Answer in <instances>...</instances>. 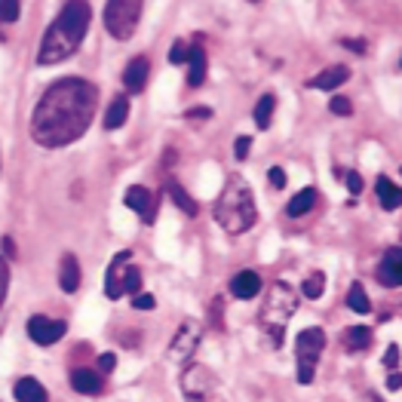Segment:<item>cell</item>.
<instances>
[{"label":"cell","instance_id":"e0dca14e","mask_svg":"<svg viewBox=\"0 0 402 402\" xmlns=\"http://www.w3.org/2000/svg\"><path fill=\"white\" fill-rule=\"evenodd\" d=\"M347 77H350V68L347 65H335V68H326L323 74H316L313 80H307V86H311V89H323V92H332V89H338L341 84H347Z\"/></svg>","mask_w":402,"mask_h":402},{"label":"cell","instance_id":"603a6c76","mask_svg":"<svg viewBox=\"0 0 402 402\" xmlns=\"http://www.w3.org/2000/svg\"><path fill=\"white\" fill-rule=\"evenodd\" d=\"M166 194H169V197H172V203L179 206V209H181L184 215H191V218H194V215L200 212V209H197V200H194L191 194L181 188L179 181H169V184H166Z\"/></svg>","mask_w":402,"mask_h":402},{"label":"cell","instance_id":"60d3db41","mask_svg":"<svg viewBox=\"0 0 402 402\" xmlns=\"http://www.w3.org/2000/svg\"><path fill=\"white\" fill-rule=\"evenodd\" d=\"M341 44H344L347 49H353V53H366V44H363V40H341Z\"/></svg>","mask_w":402,"mask_h":402},{"label":"cell","instance_id":"b9f144b4","mask_svg":"<svg viewBox=\"0 0 402 402\" xmlns=\"http://www.w3.org/2000/svg\"><path fill=\"white\" fill-rule=\"evenodd\" d=\"M188 117H212V111L209 108H194V111H188Z\"/></svg>","mask_w":402,"mask_h":402},{"label":"cell","instance_id":"7a4b0ae2","mask_svg":"<svg viewBox=\"0 0 402 402\" xmlns=\"http://www.w3.org/2000/svg\"><path fill=\"white\" fill-rule=\"evenodd\" d=\"M92 22V9L86 0H65L61 13L53 19V25L46 28L44 44L37 49V65H59V61L71 59L84 44L86 31Z\"/></svg>","mask_w":402,"mask_h":402},{"label":"cell","instance_id":"ab89813d","mask_svg":"<svg viewBox=\"0 0 402 402\" xmlns=\"http://www.w3.org/2000/svg\"><path fill=\"white\" fill-rule=\"evenodd\" d=\"M0 246H4V252H6V255H4V258L9 261V255H16V243H13V240H9V236H4V240H0Z\"/></svg>","mask_w":402,"mask_h":402},{"label":"cell","instance_id":"44dd1931","mask_svg":"<svg viewBox=\"0 0 402 402\" xmlns=\"http://www.w3.org/2000/svg\"><path fill=\"white\" fill-rule=\"evenodd\" d=\"M375 191H378V200L384 209H399L402 206V188H396L387 175H381V179L375 181Z\"/></svg>","mask_w":402,"mask_h":402},{"label":"cell","instance_id":"f1b7e54d","mask_svg":"<svg viewBox=\"0 0 402 402\" xmlns=\"http://www.w3.org/2000/svg\"><path fill=\"white\" fill-rule=\"evenodd\" d=\"M139 288H141V271H139V267L136 264H132L129 267V271H126V283H123V295H139Z\"/></svg>","mask_w":402,"mask_h":402},{"label":"cell","instance_id":"30bf717a","mask_svg":"<svg viewBox=\"0 0 402 402\" xmlns=\"http://www.w3.org/2000/svg\"><path fill=\"white\" fill-rule=\"evenodd\" d=\"M132 267V252H117L114 261H111L108 273H105V295L111 298V301H117V298L123 295V283H126V271Z\"/></svg>","mask_w":402,"mask_h":402},{"label":"cell","instance_id":"6da1fadb","mask_svg":"<svg viewBox=\"0 0 402 402\" xmlns=\"http://www.w3.org/2000/svg\"><path fill=\"white\" fill-rule=\"evenodd\" d=\"M99 108V89L84 77H61L49 84L31 114V139L40 148H65L89 129Z\"/></svg>","mask_w":402,"mask_h":402},{"label":"cell","instance_id":"52a82bcc","mask_svg":"<svg viewBox=\"0 0 402 402\" xmlns=\"http://www.w3.org/2000/svg\"><path fill=\"white\" fill-rule=\"evenodd\" d=\"M203 338V326L194 323V319H184V323L179 326V332H175L172 344H169V356L175 359V363H188V359L194 356V350H197Z\"/></svg>","mask_w":402,"mask_h":402},{"label":"cell","instance_id":"836d02e7","mask_svg":"<svg viewBox=\"0 0 402 402\" xmlns=\"http://www.w3.org/2000/svg\"><path fill=\"white\" fill-rule=\"evenodd\" d=\"M249 148H252V139H249V136H240V139H236V144H233L236 160H246V157H249Z\"/></svg>","mask_w":402,"mask_h":402},{"label":"cell","instance_id":"1f68e13d","mask_svg":"<svg viewBox=\"0 0 402 402\" xmlns=\"http://www.w3.org/2000/svg\"><path fill=\"white\" fill-rule=\"evenodd\" d=\"M169 61H172V65H184V61H188V44H184V40H175V44H172Z\"/></svg>","mask_w":402,"mask_h":402},{"label":"cell","instance_id":"5b68a950","mask_svg":"<svg viewBox=\"0 0 402 402\" xmlns=\"http://www.w3.org/2000/svg\"><path fill=\"white\" fill-rule=\"evenodd\" d=\"M144 0H108L105 4V31L114 40H129L141 22Z\"/></svg>","mask_w":402,"mask_h":402},{"label":"cell","instance_id":"3957f363","mask_svg":"<svg viewBox=\"0 0 402 402\" xmlns=\"http://www.w3.org/2000/svg\"><path fill=\"white\" fill-rule=\"evenodd\" d=\"M258 218V209H255V197L252 188L243 179H231L224 184L221 197L215 200V221L221 224L228 233H246Z\"/></svg>","mask_w":402,"mask_h":402},{"label":"cell","instance_id":"7402d4cb","mask_svg":"<svg viewBox=\"0 0 402 402\" xmlns=\"http://www.w3.org/2000/svg\"><path fill=\"white\" fill-rule=\"evenodd\" d=\"M129 117V99L126 96H117L111 101V108L105 111V129H120Z\"/></svg>","mask_w":402,"mask_h":402},{"label":"cell","instance_id":"f546056e","mask_svg":"<svg viewBox=\"0 0 402 402\" xmlns=\"http://www.w3.org/2000/svg\"><path fill=\"white\" fill-rule=\"evenodd\" d=\"M328 108H332V114H338V117L353 114V105H350V99H344V96H335L332 101H328Z\"/></svg>","mask_w":402,"mask_h":402},{"label":"cell","instance_id":"cb8c5ba5","mask_svg":"<svg viewBox=\"0 0 402 402\" xmlns=\"http://www.w3.org/2000/svg\"><path fill=\"white\" fill-rule=\"evenodd\" d=\"M344 344H347V350H366L368 344H372V328L350 326L347 332H344Z\"/></svg>","mask_w":402,"mask_h":402},{"label":"cell","instance_id":"9c48e42d","mask_svg":"<svg viewBox=\"0 0 402 402\" xmlns=\"http://www.w3.org/2000/svg\"><path fill=\"white\" fill-rule=\"evenodd\" d=\"M65 332H68V326L61 323V319H49V316H40V313L28 319V338L34 344L49 347V344H56Z\"/></svg>","mask_w":402,"mask_h":402},{"label":"cell","instance_id":"4fadbf2b","mask_svg":"<svg viewBox=\"0 0 402 402\" xmlns=\"http://www.w3.org/2000/svg\"><path fill=\"white\" fill-rule=\"evenodd\" d=\"M59 286H61V292H68V295H74L77 288H80V261H77V255H71V252L61 255Z\"/></svg>","mask_w":402,"mask_h":402},{"label":"cell","instance_id":"ba28073f","mask_svg":"<svg viewBox=\"0 0 402 402\" xmlns=\"http://www.w3.org/2000/svg\"><path fill=\"white\" fill-rule=\"evenodd\" d=\"M181 390L191 402H203L215 390V375L206 366H188L181 375Z\"/></svg>","mask_w":402,"mask_h":402},{"label":"cell","instance_id":"5bb4252c","mask_svg":"<svg viewBox=\"0 0 402 402\" xmlns=\"http://www.w3.org/2000/svg\"><path fill=\"white\" fill-rule=\"evenodd\" d=\"M378 280L384 286H402V249H387L378 267Z\"/></svg>","mask_w":402,"mask_h":402},{"label":"cell","instance_id":"d590c367","mask_svg":"<svg viewBox=\"0 0 402 402\" xmlns=\"http://www.w3.org/2000/svg\"><path fill=\"white\" fill-rule=\"evenodd\" d=\"M344 179H347V191H350V194H359V191H363V179H359V172H347Z\"/></svg>","mask_w":402,"mask_h":402},{"label":"cell","instance_id":"7c38bea8","mask_svg":"<svg viewBox=\"0 0 402 402\" xmlns=\"http://www.w3.org/2000/svg\"><path fill=\"white\" fill-rule=\"evenodd\" d=\"M148 77H151V61H148V56H136L126 65V71H123V86L139 96V92L148 86Z\"/></svg>","mask_w":402,"mask_h":402},{"label":"cell","instance_id":"8992f818","mask_svg":"<svg viewBox=\"0 0 402 402\" xmlns=\"http://www.w3.org/2000/svg\"><path fill=\"white\" fill-rule=\"evenodd\" d=\"M326 347V332L323 328H304L295 341V353H298V384H311L313 372H316V359Z\"/></svg>","mask_w":402,"mask_h":402},{"label":"cell","instance_id":"f35d334b","mask_svg":"<svg viewBox=\"0 0 402 402\" xmlns=\"http://www.w3.org/2000/svg\"><path fill=\"white\" fill-rule=\"evenodd\" d=\"M387 390H393V393H396V390H402V375L399 372H393L387 378Z\"/></svg>","mask_w":402,"mask_h":402},{"label":"cell","instance_id":"8fae6325","mask_svg":"<svg viewBox=\"0 0 402 402\" xmlns=\"http://www.w3.org/2000/svg\"><path fill=\"white\" fill-rule=\"evenodd\" d=\"M126 206L136 215H141L144 224H154V218H157V200H154V194L148 188H141V184H132V188L126 191Z\"/></svg>","mask_w":402,"mask_h":402},{"label":"cell","instance_id":"e575fe53","mask_svg":"<svg viewBox=\"0 0 402 402\" xmlns=\"http://www.w3.org/2000/svg\"><path fill=\"white\" fill-rule=\"evenodd\" d=\"M99 368H101L105 375L114 372V368H117V356H114V353H101V356H99Z\"/></svg>","mask_w":402,"mask_h":402},{"label":"cell","instance_id":"d6986e66","mask_svg":"<svg viewBox=\"0 0 402 402\" xmlns=\"http://www.w3.org/2000/svg\"><path fill=\"white\" fill-rule=\"evenodd\" d=\"M16 399L19 402H49V393L37 378H19L16 381Z\"/></svg>","mask_w":402,"mask_h":402},{"label":"cell","instance_id":"83f0119b","mask_svg":"<svg viewBox=\"0 0 402 402\" xmlns=\"http://www.w3.org/2000/svg\"><path fill=\"white\" fill-rule=\"evenodd\" d=\"M22 13V0H0V22H16Z\"/></svg>","mask_w":402,"mask_h":402},{"label":"cell","instance_id":"74e56055","mask_svg":"<svg viewBox=\"0 0 402 402\" xmlns=\"http://www.w3.org/2000/svg\"><path fill=\"white\" fill-rule=\"evenodd\" d=\"M267 179H271L273 188H286V172H283L280 166H273L271 172H267Z\"/></svg>","mask_w":402,"mask_h":402},{"label":"cell","instance_id":"ac0fdd59","mask_svg":"<svg viewBox=\"0 0 402 402\" xmlns=\"http://www.w3.org/2000/svg\"><path fill=\"white\" fill-rule=\"evenodd\" d=\"M206 53H203V46L200 44H194L188 46V86H203V80H206Z\"/></svg>","mask_w":402,"mask_h":402},{"label":"cell","instance_id":"d6a6232c","mask_svg":"<svg viewBox=\"0 0 402 402\" xmlns=\"http://www.w3.org/2000/svg\"><path fill=\"white\" fill-rule=\"evenodd\" d=\"M154 295H148V292H139V295H132V307L136 311H154Z\"/></svg>","mask_w":402,"mask_h":402},{"label":"cell","instance_id":"d4e9b609","mask_svg":"<svg viewBox=\"0 0 402 402\" xmlns=\"http://www.w3.org/2000/svg\"><path fill=\"white\" fill-rule=\"evenodd\" d=\"M273 108H276V99L271 96V92L258 99V105H255V123H258V129H267V126H271Z\"/></svg>","mask_w":402,"mask_h":402},{"label":"cell","instance_id":"2e32d148","mask_svg":"<svg viewBox=\"0 0 402 402\" xmlns=\"http://www.w3.org/2000/svg\"><path fill=\"white\" fill-rule=\"evenodd\" d=\"M71 387L84 396H96L105 390V381H101L99 372H92V368H74V372H71Z\"/></svg>","mask_w":402,"mask_h":402},{"label":"cell","instance_id":"277c9868","mask_svg":"<svg viewBox=\"0 0 402 402\" xmlns=\"http://www.w3.org/2000/svg\"><path fill=\"white\" fill-rule=\"evenodd\" d=\"M295 307H298V298H295L292 288H288L283 280L273 283L271 292H267V301H264V307H261V316H258L261 326L267 328V332H271L273 344L283 341V328H286L288 319H292Z\"/></svg>","mask_w":402,"mask_h":402},{"label":"cell","instance_id":"9a60e30c","mask_svg":"<svg viewBox=\"0 0 402 402\" xmlns=\"http://www.w3.org/2000/svg\"><path fill=\"white\" fill-rule=\"evenodd\" d=\"M261 292V276L255 271H240L231 280V295L240 298V301H249V298H255Z\"/></svg>","mask_w":402,"mask_h":402},{"label":"cell","instance_id":"ffe728a7","mask_svg":"<svg viewBox=\"0 0 402 402\" xmlns=\"http://www.w3.org/2000/svg\"><path fill=\"white\" fill-rule=\"evenodd\" d=\"M313 206H316V191L304 188V191H298L295 197L286 203V215H288V218H301V215H307Z\"/></svg>","mask_w":402,"mask_h":402},{"label":"cell","instance_id":"484cf974","mask_svg":"<svg viewBox=\"0 0 402 402\" xmlns=\"http://www.w3.org/2000/svg\"><path fill=\"white\" fill-rule=\"evenodd\" d=\"M347 307H350V311H356V313H368V311H372V301H368L366 288L359 286V283L350 286V292H347Z\"/></svg>","mask_w":402,"mask_h":402},{"label":"cell","instance_id":"8d00e7d4","mask_svg":"<svg viewBox=\"0 0 402 402\" xmlns=\"http://www.w3.org/2000/svg\"><path fill=\"white\" fill-rule=\"evenodd\" d=\"M384 366H387V368H396V366H399V347H396V344H390V347H387Z\"/></svg>","mask_w":402,"mask_h":402},{"label":"cell","instance_id":"7bdbcfd3","mask_svg":"<svg viewBox=\"0 0 402 402\" xmlns=\"http://www.w3.org/2000/svg\"><path fill=\"white\" fill-rule=\"evenodd\" d=\"M249 4H258V0H249Z\"/></svg>","mask_w":402,"mask_h":402},{"label":"cell","instance_id":"4dcf8cb0","mask_svg":"<svg viewBox=\"0 0 402 402\" xmlns=\"http://www.w3.org/2000/svg\"><path fill=\"white\" fill-rule=\"evenodd\" d=\"M6 292H9V261L0 255V307L6 301Z\"/></svg>","mask_w":402,"mask_h":402},{"label":"cell","instance_id":"4316f807","mask_svg":"<svg viewBox=\"0 0 402 402\" xmlns=\"http://www.w3.org/2000/svg\"><path fill=\"white\" fill-rule=\"evenodd\" d=\"M301 292H304L307 298H311V301H316V298H323V292H326V276L319 273V271H316V273H311V276L304 280Z\"/></svg>","mask_w":402,"mask_h":402}]
</instances>
